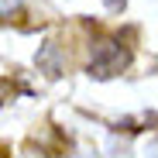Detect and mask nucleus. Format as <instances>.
Instances as JSON below:
<instances>
[{"instance_id": "1", "label": "nucleus", "mask_w": 158, "mask_h": 158, "mask_svg": "<svg viewBox=\"0 0 158 158\" xmlns=\"http://www.w3.org/2000/svg\"><path fill=\"white\" fill-rule=\"evenodd\" d=\"M127 62H131V52L124 48V41H117V38H103V41L93 45L89 76H96V79H110V76H117Z\"/></svg>"}, {"instance_id": "2", "label": "nucleus", "mask_w": 158, "mask_h": 158, "mask_svg": "<svg viewBox=\"0 0 158 158\" xmlns=\"http://www.w3.org/2000/svg\"><path fill=\"white\" fill-rule=\"evenodd\" d=\"M38 62H41V65H48V76H55V72H59V62H55V45H48L41 55H38Z\"/></svg>"}, {"instance_id": "3", "label": "nucleus", "mask_w": 158, "mask_h": 158, "mask_svg": "<svg viewBox=\"0 0 158 158\" xmlns=\"http://www.w3.org/2000/svg\"><path fill=\"white\" fill-rule=\"evenodd\" d=\"M17 4H21V0H0V17H4V14H10Z\"/></svg>"}]
</instances>
